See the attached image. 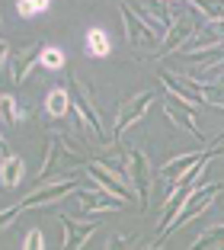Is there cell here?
Here are the masks:
<instances>
[{
    "label": "cell",
    "instance_id": "cell-1",
    "mask_svg": "<svg viewBox=\"0 0 224 250\" xmlns=\"http://www.w3.org/2000/svg\"><path fill=\"white\" fill-rule=\"evenodd\" d=\"M67 93H71V109H74V116H77V122L83 125V128H90L100 145H106V128H102L100 109H96V103H93L90 83H83L77 74H67Z\"/></svg>",
    "mask_w": 224,
    "mask_h": 250
},
{
    "label": "cell",
    "instance_id": "cell-2",
    "mask_svg": "<svg viewBox=\"0 0 224 250\" xmlns=\"http://www.w3.org/2000/svg\"><path fill=\"white\" fill-rule=\"evenodd\" d=\"M125 180H128L131 192H135V199H138V208H147L151 189H154V167H151V157H147L141 147L125 151Z\"/></svg>",
    "mask_w": 224,
    "mask_h": 250
},
{
    "label": "cell",
    "instance_id": "cell-3",
    "mask_svg": "<svg viewBox=\"0 0 224 250\" xmlns=\"http://www.w3.org/2000/svg\"><path fill=\"white\" fill-rule=\"evenodd\" d=\"M199 16L189 10V3H176V16H173V22H170V29H166V36H163V42H160V48H157V58H163V55H173V52H180V48H186L189 42H192V36L199 32Z\"/></svg>",
    "mask_w": 224,
    "mask_h": 250
},
{
    "label": "cell",
    "instance_id": "cell-4",
    "mask_svg": "<svg viewBox=\"0 0 224 250\" xmlns=\"http://www.w3.org/2000/svg\"><path fill=\"white\" fill-rule=\"evenodd\" d=\"M119 13H122V22H125V36H128V42L135 45L141 55H157L160 42H163V36H160L157 29H151L141 16L135 13V7H128V3H119Z\"/></svg>",
    "mask_w": 224,
    "mask_h": 250
},
{
    "label": "cell",
    "instance_id": "cell-5",
    "mask_svg": "<svg viewBox=\"0 0 224 250\" xmlns=\"http://www.w3.org/2000/svg\"><path fill=\"white\" fill-rule=\"evenodd\" d=\"M87 177L100 186V192H109V196L122 199V202L135 199V192H131L125 173H122V170H116V167H109V164H102V161H87Z\"/></svg>",
    "mask_w": 224,
    "mask_h": 250
},
{
    "label": "cell",
    "instance_id": "cell-6",
    "mask_svg": "<svg viewBox=\"0 0 224 250\" xmlns=\"http://www.w3.org/2000/svg\"><path fill=\"white\" fill-rule=\"evenodd\" d=\"M77 192H80L77 177H61V180H55V183H42L36 192H29V196L22 199V208H48V206H55V202H61V199H67V196H77Z\"/></svg>",
    "mask_w": 224,
    "mask_h": 250
},
{
    "label": "cell",
    "instance_id": "cell-7",
    "mask_svg": "<svg viewBox=\"0 0 224 250\" xmlns=\"http://www.w3.org/2000/svg\"><path fill=\"white\" fill-rule=\"evenodd\" d=\"M154 90H144V93H135L131 100H122L119 103V112H116V125H112V138H119V135L125 132V128H131V125H138L141 119L147 116V109H151L154 103Z\"/></svg>",
    "mask_w": 224,
    "mask_h": 250
},
{
    "label": "cell",
    "instance_id": "cell-8",
    "mask_svg": "<svg viewBox=\"0 0 224 250\" xmlns=\"http://www.w3.org/2000/svg\"><path fill=\"white\" fill-rule=\"evenodd\" d=\"M224 192V183H208V186H199V189L192 192V196L186 199V208L180 212V218H176V225H173V231H180V228H186L189 221H195L199 215L205 212V208H211V202H215L218 196ZM170 231V234H173Z\"/></svg>",
    "mask_w": 224,
    "mask_h": 250
},
{
    "label": "cell",
    "instance_id": "cell-9",
    "mask_svg": "<svg viewBox=\"0 0 224 250\" xmlns=\"http://www.w3.org/2000/svg\"><path fill=\"white\" fill-rule=\"evenodd\" d=\"M61 228H64V247L61 250H83L87 241L96 234V221H87V218H74V215H58Z\"/></svg>",
    "mask_w": 224,
    "mask_h": 250
},
{
    "label": "cell",
    "instance_id": "cell-10",
    "mask_svg": "<svg viewBox=\"0 0 224 250\" xmlns=\"http://www.w3.org/2000/svg\"><path fill=\"white\" fill-rule=\"evenodd\" d=\"M205 154H208V147L205 151H192V154H180V157H170V161L163 164V167L157 170V177L163 180V183H170V186H176V183H183V180L189 177L195 170V164L199 161H205Z\"/></svg>",
    "mask_w": 224,
    "mask_h": 250
},
{
    "label": "cell",
    "instance_id": "cell-11",
    "mask_svg": "<svg viewBox=\"0 0 224 250\" xmlns=\"http://www.w3.org/2000/svg\"><path fill=\"white\" fill-rule=\"evenodd\" d=\"M160 83H163L166 96H170V100H176V103H183L186 109L195 112L199 106H205L202 96H199V90H195L189 81H183V77H173L170 71H160Z\"/></svg>",
    "mask_w": 224,
    "mask_h": 250
},
{
    "label": "cell",
    "instance_id": "cell-12",
    "mask_svg": "<svg viewBox=\"0 0 224 250\" xmlns=\"http://www.w3.org/2000/svg\"><path fill=\"white\" fill-rule=\"evenodd\" d=\"M131 7H135V13L141 16L151 29H157L160 36H166V29H170V22H173V16H176V3H131Z\"/></svg>",
    "mask_w": 224,
    "mask_h": 250
},
{
    "label": "cell",
    "instance_id": "cell-13",
    "mask_svg": "<svg viewBox=\"0 0 224 250\" xmlns=\"http://www.w3.org/2000/svg\"><path fill=\"white\" fill-rule=\"evenodd\" d=\"M42 48L45 42H36V45H26V48H20V52L13 55V61H10V77H13V83H26V77H29L32 71H36L39 58H42Z\"/></svg>",
    "mask_w": 224,
    "mask_h": 250
},
{
    "label": "cell",
    "instance_id": "cell-14",
    "mask_svg": "<svg viewBox=\"0 0 224 250\" xmlns=\"http://www.w3.org/2000/svg\"><path fill=\"white\" fill-rule=\"evenodd\" d=\"M77 202H80V212H122L128 206V202L109 196V192H90V189H80Z\"/></svg>",
    "mask_w": 224,
    "mask_h": 250
},
{
    "label": "cell",
    "instance_id": "cell-15",
    "mask_svg": "<svg viewBox=\"0 0 224 250\" xmlns=\"http://www.w3.org/2000/svg\"><path fill=\"white\" fill-rule=\"evenodd\" d=\"M22 177H26V161L20 154H13V151H7V154L0 157V186L13 189V186L22 183Z\"/></svg>",
    "mask_w": 224,
    "mask_h": 250
},
{
    "label": "cell",
    "instance_id": "cell-16",
    "mask_svg": "<svg viewBox=\"0 0 224 250\" xmlns=\"http://www.w3.org/2000/svg\"><path fill=\"white\" fill-rule=\"evenodd\" d=\"M163 116L170 119V122L176 125V128L189 132L195 141H205V132L199 128V125H195V116H192V109H186V106H183V109H176V103H173V100H166V106H163Z\"/></svg>",
    "mask_w": 224,
    "mask_h": 250
},
{
    "label": "cell",
    "instance_id": "cell-17",
    "mask_svg": "<svg viewBox=\"0 0 224 250\" xmlns=\"http://www.w3.org/2000/svg\"><path fill=\"white\" fill-rule=\"evenodd\" d=\"M45 112H48L55 122H64L67 112H71V93L67 90H48V96H45Z\"/></svg>",
    "mask_w": 224,
    "mask_h": 250
},
{
    "label": "cell",
    "instance_id": "cell-18",
    "mask_svg": "<svg viewBox=\"0 0 224 250\" xmlns=\"http://www.w3.org/2000/svg\"><path fill=\"white\" fill-rule=\"evenodd\" d=\"M0 119H3L7 125H22L26 119H29V109H22V106L16 103V96L0 93Z\"/></svg>",
    "mask_w": 224,
    "mask_h": 250
},
{
    "label": "cell",
    "instance_id": "cell-19",
    "mask_svg": "<svg viewBox=\"0 0 224 250\" xmlns=\"http://www.w3.org/2000/svg\"><path fill=\"white\" fill-rule=\"evenodd\" d=\"M189 250H224V225H211L189 244Z\"/></svg>",
    "mask_w": 224,
    "mask_h": 250
},
{
    "label": "cell",
    "instance_id": "cell-20",
    "mask_svg": "<svg viewBox=\"0 0 224 250\" xmlns=\"http://www.w3.org/2000/svg\"><path fill=\"white\" fill-rule=\"evenodd\" d=\"M109 48H112V45H109V36L102 29H90L87 32V52L93 55V58H106Z\"/></svg>",
    "mask_w": 224,
    "mask_h": 250
},
{
    "label": "cell",
    "instance_id": "cell-21",
    "mask_svg": "<svg viewBox=\"0 0 224 250\" xmlns=\"http://www.w3.org/2000/svg\"><path fill=\"white\" fill-rule=\"evenodd\" d=\"M39 64L48 67V71H61V67H64V55H61V48H51V45H45Z\"/></svg>",
    "mask_w": 224,
    "mask_h": 250
},
{
    "label": "cell",
    "instance_id": "cell-22",
    "mask_svg": "<svg viewBox=\"0 0 224 250\" xmlns=\"http://www.w3.org/2000/svg\"><path fill=\"white\" fill-rule=\"evenodd\" d=\"M16 10H20V16H36L48 10V0H22V3H16Z\"/></svg>",
    "mask_w": 224,
    "mask_h": 250
},
{
    "label": "cell",
    "instance_id": "cell-23",
    "mask_svg": "<svg viewBox=\"0 0 224 250\" xmlns=\"http://www.w3.org/2000/svg\"><path fill=\"white\" fill-rule=\"evenodd\" d=\"M22 250H45L42 228H29V234H26V241H22Z\"/></svg>",
    "mask_w": 224,
    "mask_h": 250
},
{
    "label": "cell",
    "instance_id": "cell-24",
    "mask_svg": "<svg viewBox=\"0 0 224 250\" xmlns=\"http://www.w3.org/2000/svg\"><path fill=\"white\" fill-rule=\"evenodd\" d=\"M20 212H26V208H22V202H16V206L3 208V212H0V231H7L10 225H13V221L20 218Z\"/></svg>",
    "mask_w": 224,
    "mask_h": 250
},
{
    "label": "cell",
    "instance_id": "cell-25",
    "mask_svg": "<svg viewBox=\"0 0 224 250\" xmlns=\"http://www.w3.org/2000/svg\"><path fill=\"white\" fill-rule=\"evenodd\" d=\"M128 247H131V241L125 234H112L106 241V250H128Z\"/></svg>",
    "mask_w": 224,
    "mask_h": 250
},
{
    "label": "cell",
    "instance_id": "cell-26",
    "mask_svg": "<svg viewBox=\"0 0 224 250\" xmlns=\"http://www.w3.org/2000/svg\"><path fill=\"white\" fill-rule=\"evenodd\" d=\"M7 61H10V42H7V39H0V77H3Z\"/></svg>",
    "mask_w": 224,
    "mask_h": 250
},
{
    "label": "cell",
    "instance_id": "cell-27",
    "mask_svg": "<svg viewBox=\"0 0 224 250\" xmlns=\"http://www.w3.org/2000/svg\"><path fill=\"white\" fill-rule=\"evenodd\" d=\"M144 250H160V244H157V241H151V244H147Z\"/></svg>",
    "mask_w": 224,
    "mask_h": 250
},
{
    "label": "cell",
    "instance_id": "cell-28",
    "mask_svg": "<svg viewBox=\"0 0 224 250\" xmlns=\"http://www.w3.org/2000/svg\"><path fill=\"white\" fill-rule=\"evenodd\" d=\"M3 147H7V145H3V135H0V151H3ZM3 154H7V151H3Z\"/></svg>",
    "mask_w": 224,
    "mask_h": 250
}]
</instances>
